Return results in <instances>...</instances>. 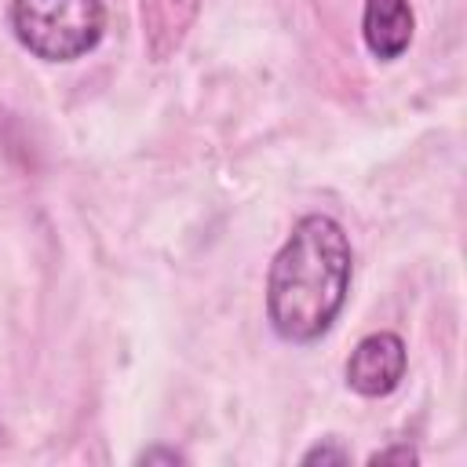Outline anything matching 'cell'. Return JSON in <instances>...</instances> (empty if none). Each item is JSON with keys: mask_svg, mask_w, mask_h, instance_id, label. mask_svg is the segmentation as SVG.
Instances as JSON below:
<instances>
[{"mask_svg": "<svg viewBox=\"0 0 467 467\" xmlns=\"http://www.w3.org/2000/svg\"><path fill=\"white\" fill-rule=\"evenodd\" d=\"M354 248L339 219L303 215L266 274V321L285 343H317L350 296Z\"/></svg>", "mask_w": 467, "mask_h": 467, "instance_id": "obj_1", "label": "cell"}, {"mask_svg": "<svg viewBox=\"0 0 467 467\" xmlns=\"http://www.w3.org/2000/svg\"><path fill=\"white\" fill-rule=\"evenodd\" d=\"M18 44L44 62H77L106 33L102 0H11Z\"/></svg>", "mask_w": 467, "mask_h": 467, "instance_id": "obj_2", "label": "cell"}, {"mask_svg": "<svg viewBox=\"0 0 467 467\" xmlns=\"http://www.w3.org/2000/svg\"><path fill=\"white\" fill-rule=\"evenodd\" d=\"M409 368V350L398 332H368L354 343L347 358V387L361 398H387L401 387Z\"/></svg>", "mask_w": 467, "mask_h": 467, "instance_id": "obj_3", "label": "cell"}, {"mask_svg": "<svg viewBox=\"0 0 467 467\" xmlns=\"http://www.w3.org/2000/svg\"><path fill=\"white\" fill-rule=\"evenodd\" d=\"M197 15H201V0H139V26H142L146 55L153 62L175 58Z\"/></svg>", "mask_w": 467, "mask_h": 467, "instance_id": "obj_4", "label": "cell"}, {"mask_svg": "<svg viewBox=\"0 0 467 467\" xmlns=\"http://www.w3.org/2000/svg\"><path fill=\"white\" fill-rule=\"evenodd\" d=\"M361 36L372 58L394 62L409 51L416 36V15L409 0H365L361 11Z\"/></svg>", "mask_w": 467, "mask_h": 467, "instance_id": "obj_5", "label": "cell"}, {"mask_svg": "<svg viewBox=\"0 0 467 467\" xmlns=\"http://www.w3.org/2000/svg\"><path fill=\"white\" fill-rule=\"evenodd\" d=\"M299 460H303V463H347L350 452H347L343 445H336V438H325V441H317L314 449H306Z\"/></svg>", "mask_w": 467, "mask_h": 467, "instance_id": "obj_6", "label": "cell"}, {"mask_svg": "<svg viewBox=\"0 0 467 467\" xmlns=\"http://www.w3.org/2000/svg\"><path fill=\"white\" fill-rule=\"evenodd\" d=\"M368 463H420V452L412 445H390V449H376L368 456Z\"/></svg>", "mask_w": 467, "mask_h": 467, "instance_id": "obj_7", "label": "cell"}, {"mask_svg": "<svg viewBox=\"0 0 467 467\" xmlns=\"http://www.w3.org/2000/svg\"><path fill=\"white\" fill-rule=\"evenodd\" d=\"M135 463H168V467H175V463H182V452H175V449H146V452H139L135 456Z\"/></svg>", "mask_w": 467, "mask_h": 467, "instance_id": "obj_8", "label": "cell"}]
</instances>
